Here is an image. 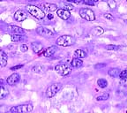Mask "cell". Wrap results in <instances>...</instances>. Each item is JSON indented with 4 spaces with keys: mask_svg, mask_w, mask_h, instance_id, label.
I'll use <instances>...</instances> for the list:
<instances>
[{
    "mask_svg": "<svg viewBox=\"0 0 127 113\" xmlns=\"http://www.w3.org/2000/svg\"><path fill=\"white\" fill-rule=\"evenodd\" d=\"M82 60H80V58H74L71 61V67H75V68H78V67H80L82 66Z\"/></svg>",
    "mask_w": 127,
    "mask_h": 113,
    "instance_id": "cell-16",
    "label": "cell"
},
{
    "mask_svg": "<svg viewBox=\"0 0 127 113\" xmlns=\"http://www.w3.org/2000/svg\"><path fill=\"white\" fill-rule=\"evenodd\" d=\"M44 12H55L58 9V5L57 4H49V3H44V4H40V7Z\"/></svg>",
    "mask_w": 127,
    "mask_h": 113,
    "instance_id": "cell-7",
    "label": "cell"
},
{
    "mask_svg": "<svg viewBox=\"0 0 127 113\" xmlns=\"http://www.w3.org/2000/svg\"><path fill=\"white\" fill-rule=\"evenodd\" d=\"M74 58H84L87 57V53L83 50H77L74 52Z\"/></svg>",
    "mask_w": 127,
    "mask_h": 113,
    "instance_id": "cell-17",
    "label": "cell"
},
{
    "mask_svg": "<svg viewBox=\"0 0 127 113\" xmlns=\"http://www.w3.org/2000/svg\"><path fill=\"white\" fill-rule=\"evenodd\" d=\"M32 71L34 72V73H35V74H42V73H44V71H45V68H44V66H35L33 67V69H32Z\"/></svg>",
    "mask_w": 127,
    "mask_h": 113,
    "instance_id": "cell-21",
    "label": "cell"
},
{
    "mask_svg": "<svg viewBox=\"0 0 127 113\" xmlns=\"http://www.w3.org/2000/svg\"><path fill=\"white\" fill-rule=\"evenodd\" d=\"M120 74V70L118 68H110L108 71V74L111 77H117Z\"/></svg>",
    "mask_w": 127,
    "mask_h": 113,
    "instance_id": "cell-18",
    "label": "cell"
},
{
    "mask_svg": "<svg viewBox=\"0 0 127 113\" xmlns=\"http://www.w3.org/2000/svg\"><path fill=\"white\" fill-rule=\"evenodd\" d=\"M105 48H106V50H118L119 49H120V46L110 44V45H107Z\"/></svg>",
    "mask_w": 127,
    "mask_h": 113,
    "instance_id": "cell-25",
    "label": "cell"
},
{
    "mask_svg": "<svg viewBox=\"0 0 127 113\" xmlns=\"http://www.w3.org/2000/svg\"><path fill=\"white\" fill-rule=\"evenodd\" d=\"M61 88H62L61 83H54V84H52V85H50V87L47 88V90H46V95H47V97H49V98L53 97L54 95L58 93Z\"/></svg>",
    "mask_w": 127,
    "mask_h": 113,
    "instance_id": "cell-5",
    "label": "cell"
},
{
    "mask_svg": "<svg viewBox=\"0 0 127 113\" xmlns=\"http://www.w3.org/2000/svg\"><path fill=\"white\" fill-rule=\"evenodd\" d=\"M4 79H0V87H1V86H4Z\"/></svg>",
    "mask_w": 127,
    "mask_h": 113,
    "instance_id": "cell-36",
    "label": "cell"
},
{
    "mask_svg": "<svg viewBox=\"0 0 127 113\" xmlns=\"http://www.w3.org/2000/svg\"><path fill=\"white\" fill-rule=\"evenodd\" d=\"M8 109L6 106L4 105H0V112H5V111H7Z\"/></svg>",
    "mask_w": 127,
    "mask_h": 113,
    "instance_id": "cell-32",
    "label": "cell"
},
{
    "mask_svg": "<svg viewBox=\"0 0 127 113\" xmlns=\"http://www.w3.org/2000/svg\"><path fill=\"white\" fill-rule=\"evenodd\" d=\"M99 1H101V0H88L87 4H92V5H93V4H95V3H97V2H99Z\"/></svg>",
    "mask_w": 127,
    "mask_h": 113,
    "instance_id": "cell-34",
    "label": "cell"
},
{
    "mask_svg": "<svg viewBox=\"0 0 127 113\" xmlns=\"http://www.w3.org/2000/svg\"><path fill=\"white\" fill-rule=\"evenodd\" d=\"M22 39V36L19 34H12V36H11V40L12 42H20Z\"/></svg>",
    "mask_w": 127,
    "mask_h": 113,
    "instance_id": "cell-23",
    "label": "cell"
},
{
    "mask_svg": "<svg viewBox=\"0 0 127 113\" xmlns=\"http://www.w3.org/2000/svg\"><path fill=\"white\" fill-rule=\"evenodd\" d=\"M8 31L12 33V34L21 35L25 32V30H24L23 28H20V27H17V26H9L8 27Z\"/></svg>",
    "mask_w": 127,
    "mask_h": 113,
    "instance_id": "cell-14",
    "label": "cell"
},
{
    "mask_svg": "<svg viewBox=\"0 0 127 113\" xmlns=\"http://www.w3.org/2000/svg\"><path fill=\"white\" fill-rule=\"evenodd\" d=\"M97 85L101 88H104L108 86V81L104 79H99L97 80Z\"/></svg>",
    "mask_w": 127,
    "mask_h": 113,
    "instance_id": "cell-22",
    "label": "cell"
},
{
    "mask_svg": "<svg viewBox=\"0 0 127 113\" xmlns=\"http://www.w3.org/2000/svg\"><path fill=\"white\" fill-rule=\"evenodd\" d=\"M118 77L121 79H126L127 78V72L126 70H123V71H120V74H119Z\"/></svg>",
    "mask_w": 127,
    "mask_h": 113,
    "instance_id": "cell-26",
    "label": "cell"
},
{
    "mask_svg": "<svg viewBox=\"0 0 127 113\" xmlns=\"http://www.w3.org/2000/svg\"><path fill=\"white\" fill-rule=\"evenodd\" d=\"M27 11L31 14L32 16L35 17L38 20H43L45 18V12L41 9V8L37 7L35 5H27L26 7Z\"/></svg>",
    "mask_w": 127,
    "mask_h": 113,
    "instance_id": "cell-1",
    "label": "cell"
},
{
    "mask_svg": "<svg viewBox=\"0 0 127 113\" xmlns=\"http://www.w3.org/2000/svg\"><path fill=\"white\" fill-rule=\"evenodd\" d=\"M27 18H28V14L23 10H18L14 13V20H15L16 21L21 22L26 20Z\"/></svg>",
    "mask_w": 127,
    "mask_h": 113,
    "instance_id": "cell-9",
    "label": "cell"
},
{
    "mask_svg": "<svg viewBox=\"0 0 127 113\" xmlns=\"http://www.w3.org/2000/svg\"><path fill=\"white\" fill-rule=\"evenodd\" d=\"M33 111L32 104H22V105L14 106L10 109V111L12 113H27Z\"/></svg>",
    "mask_w": 127,
    "mask_h": 113,
    "instance_id": "cell-4",
    "label": "cell"
},
{
    "mask_svg": "<svg viewBox=\"0 0 127 113\" xmlns=\"http://www.w3.org/2000/svg\"><path fill=\"white\" fill-rule=\"evenodd\" d=\"M31 47H32V50H34L35 53H38V52H40L41 50H43L42 44L39 43V42H32Z\"/></svg>",
    "mask_w": 127,
    "mask_h": 113,
    "instance_id": "cell-15",
    "label": "cell"
},
{
    "mask_svg": "<svg viewBox=\"0 0 127 113\" xmlns=\"http://www.w3.org/2000/svg\"><path fill=\"white\" fill-rule=\"evenodd\" d=\"M79 15L84 20L87 21H93L95 20V15L94 11H92L89 8H81L79 10Z\"/></svg>",
    "mask_w": 127,
    "mask_h": 113,
    "instance_id": "cell-3",
    "label": "cell"
},
{
    "mask_svg": "<svg viewBox=\"0 0 127 113\" xmlns=\"http://www.w3.org/2000/svg\"><path fill=\"white\" fill-rule=\"evenodd\" d=\"M107 3L111 9H115L116 6H117V4H116V2L114 0H107Z\"/></svg>",
    "mask_w": 127,
    "mask_h": 113,
    "instance_id": "cell-27",
    "label": "cell"
},
{
    "mask_svg": "<svg viewBox=\"0 0 127 113\" xmlns=\"http://www.w3.org/2000/svg\"><path fill=\"white\" fill-rule=\"evenodd\" d=\"M55 71L62 76H66L71 74V68L67 65H58L55 67Z\"/></svg>",
    "mask_w": 127,
    "mask_h": 113,
    "instance_id": "cell-6",
    "label": "cell"
},
{
    "mask_svg": "<svg viewBox=\"0 0 127 113\" xmlns=\"http://www.w3.org/2000/svg\"><path fill=\"white\" fill-rule=\"evenodd\" d=\"M53 18H54V17H53V15H52V14H49V15H48V19H49V20H52Z\"/></svg>",
    "mask_w": 127,
    "mask_h": 113,
    "instance_id": "cell-37",
    "label": "cell"
},
{
    "mask_svg": "<svg viewBox=\"0 0 127 113\" xmlns=\"http://www.w3.org/2000/svg\"><path fill=\"white\" fill-rule=\"evenodd\" d=\"M8 94H9L8 89H6L5 87H4V86H1L0 87V100L5 98L8 95Z\"/></svg>",
    "mask_w": 127,
    "mask_h": 113,
    "instance_id": "cell-20",
    "label": "cell"
},
{
    "mask_svg": "<svg viewBox=\"0 0 127 113\" xmlns=\"http://www.w3.org/2000/svg\"><path fill=\"white\" fill-rule=\"evenodd\" d=\"M64 6H65V10H73V6L71 5V4H64Z\"/></svg>",
    "mask_w": 127,
    "mask_h": 113,
    "instance_id": "cell-33",
    "label": "cell"
},
{
    "mask_svg": "<svg viewBox=\"0 0 127 113\" xmlns=\"http://www.w3.org/2000/svg\"><path fill=\"white\" fill-rule=\"evenodd\" d=\"M28 50V47L26 44H22V45L20 46V50H21L22 52H26Z\"/></svg>",
    "mask_w": 127,
    "mask_h": 113,
    "instance_id": "cell-28",
    "label": "cell"
},
{
    "mask_svg": "<svg viewBox=\"0 0 127 113\" xmlns=\"http://www.w3.org/2000/svg\"><path fill=\"white\" fill-rule=\"evenodd\" d=\"M0 1H5V0H0Z\"/></svg>",
    "mask_w": 127,
    "mask_h": 113,
    "instance_id": "cell-38",
    "label": "cell"
},
{
    "mask_svg": "<svg viewBox=\"0 0 127 113\" xmlns=\"http://www.w3.org/2000/svg\"><path fill=\"white\" fill-rule=\"evenodd\" d=\"M7 60L8 57L6 55V53L4 50H0V66L1 67H4L7 65Z\"/></svg>",
    "mask_w": 127,
    "mask_h": 113,
    "instance_id": "cell-13",
    "label": "cell"
},
{
    "mask_svg": "<svg viewBox=\"0 0 127 113\" xmlns=\"http://www.w3.org/2000/svg\"><path fill=\"white\" fill-rule=\"evenodd\" d=\"M104 17H105L107 20H114V17L112 15H111L110 13H106L104 14Z\"/></svg>",
    "mask_w": 127,
    "mask_h": 113,
    "instance_id": "cell-29",
    "label": "cell"
},
{
    "mask_svg": "<svg viewBox=\"0 0 127 113\" xmlns=\"http://www.w3.org/2000/svg\"><path fill=\"white\" fill-rule=\"evenodd\" d=\"M109 97V94H103V95H98L97 97H96V100L97 101H106V100H108Z\"/></svg>",
    "mask_w": 127,
    "mask_h": 113,
    "instance_id": "cell-24",
    "label": "cell"
},
{
    "mask_svg": "<svg viewBox=\"0 0 127 113\" xmlns=\"http://www.w3.org/2000/svg\"><path fill=\"white\" fill-rule=\"evenodd\" d=\"M19 80H20V75H19L18 74H13L8 77L6 82H7L8 85L13 86V85H15V84L18 83Z\"/></svg>",
    "mask_w": 127,
    "mask_h": 113,
    "instance_id": "cell-11",
    "label": "cell"
},
{
    "mask_svg": "<svg viewBox=\"0 0 127 113\" xmlns=\"http://www.w3.org/2000/svg\"><path fill=\"white\" fill-rule=\"evenodd\" d=\"M91 33L94 35V36H101V35L104 33V30L103 28H100V27H96V28H94L93 29L91 30Z\"/></svg>",
    "mask_w": 127,
    "mask_h": 113,
    "instance_id": "cell-19",
    "label": "cell"
},
{
    "mask_svg": "<svg viewBox=\"0 0 127 113\" xmlns=\"http://www.w3.org/2000/svg\"><path fill=\"white\" fill-rule=\"evenodd\" d=\"M106 66V64H97V65H95V69H98V68H102V67H105Z\"/></svg>",
    "mask_w": 127,
    "mask_h": 113,
    "instance_id": "cell-31",
    "label": "cell"
},
{
    "mask_svg": "<svg viewBox=\"0 0 127 113\" xmlns=\"http://www.w3.org/2000/svg\"><path fill=\"white\" fill-rule=\"evenodd\" d=\"M57 14H58L59 18H61L64 20H69L70 17H71L70 12L68 10H65V9H58L57 10Z\"/></svg>",
    "mask_w": 127,
    "mask_h": 113,
    "instance_id": "cell-10",
    "label": "cell"
},
{
    "mask_svg": "<svg viewBox=\"0 0 127 113\" xmlns=\"http://www.w3.org/2000/svg\"><path fill=\"white\" fill-rule=\"evenodd\" d=\"M23 67V65H20V66H14V67H12L11 68V70H17V69H20V68Z\"/></svg>",
    "mask_w": 127,
    "mask_h": 113,
    "instance_id": "cell-35",
    "label": "cell"
},
{
    "mask_svg": "<svg viewBox=\"0 0 127 113\" xmlns=\"http://www.w3.org/2000/svg\"><path fill=\"white\" fill-rule=\"evenodd\" d=\"M75 42V38L71 36H62L57 39V44L59 46H64V47L73 45Z\"/></svg>",
    "mask_w": 127,
    "mask_h": 113,
    "instance_id": "cell-2",
    "label": "cell"
},
{
    "mask_svg": "<svg viewBox=\"0 0 127 113\" xmlns=\"http://www.w3.org/2000/svg\"><path fill=\"white\" fill-rule=\"evenodd\" d=\"M57 50H58L57 46H50V47L47 48V49H46V50L43 51L44 57H46V58H50V57H52V56L54 55V53L57 51Z\"/></svg>",
    "mask_w": 127,
    "mask_h": 113,
    "instance_id": "cell-12",
    "label": "cell"
},
{
    "mask_svg": "<svg viewBox=\"0 0 127 113\" xmlns=\"http://www.w3.org/2000/svg\"><path fill=\"white\" fill-rule=\"evenodd\" d=\"M69 2H73L76 4H85V1L84 0H69Z\"/></svg>",
    "mask_w": 127,
    "mask_h": 113,
    "instance_id": "cell-30",
    "label": "cell"
},
{
    "mask_svg": "<svg viewBox=\"0 0 127 113\" xmlns=\"http://www.w3.org/2000/svg\"><path fill=\"white\" fill-rule=\"evenodd\" d=\"M36 33H37L39 36H45V37L53 36V32H52L51 30L44 28V27H39V28H36Z\"/></svg>",
    "mask_w": 127,
    "mask_h": 113,
    "instance_id": "cell-8",
    "label": "cell"
}]
</instances>
